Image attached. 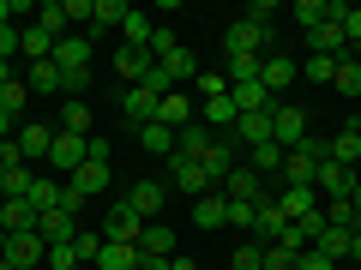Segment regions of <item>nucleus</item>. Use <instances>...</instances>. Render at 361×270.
Masks as SVG:
<instances>
[{
  "instance_id": "b1692460",
  "label": "nucleus",
  "mask_w": 361,
  "mask_h": 270,
  "mask_svg": "<svg viewBox=\"0 0 361 270\" xmlns=\"http://www.w3.org/2000/svg\"><path fill=\"white\" fill-rule=\"evenodd\" d=\"M169 174H175V186H180L187 198H205V193H217V186L205 180V168H199V162H169Z\"/></svg>"
},
{
  "instance_id": "5701e85b",
  "label": "nucleus",
  "mask_w": 361,
  "mask_h": 270,
  "mask_svg": "<svg viewBox=\"0 0 361 270\" xmlns=\"http://www.w3.org/2000/svg\"><path fill=\"white\" fill-rule=\"evenodd\" d=\"M271 108H277V103H271ZM271 108H265V115H241V120H235V139H241L247 150L271 144Z\"/></svg>"
},
{
  "instance_id": "a19ab883",
  "label": "nucleus",
  "mask_w": 361,
  "mask_h": 270,
  "mask_svg": "<svg viewBox=\"0 0 361 270\" xmlns=\"http://www.w3.org/2000/svg\"><path fill=\"white\" fill-rule=\"evenodd\" d=\"M193 90H199V103H211V96H229V78L199 66V72H193Z\"/></svg>"
},
{
  "instance_id": "7c9ffc66",
  "label": "nucleus",
  "mask_w": 361,
  "mask_h": 270,
  "mask_svg": "<svg viewBox=\"0 0 361 270\" xmlns=\"http://www.w3.org/2000/svg\"><path fill=\"white\" fill-rule=\"evenodd\" d=\"M139 144H145L151 156H175V132H169L163 120H145V127H139Z\"/></svg>"
},
{
  "instance_id": "49530a36",
  "label": "nucleus",
  "mask_w": 361,
  "mask_h": 270,
  "mask_svg": "<svg viewBox=\"0 0 361 270\" xmlns=\"http://www.w3.org/2000/svg\"><path fill=\"white\" fill-rule=\"evenodd\" d=\"M42 270H85V264H78V246H73V240L49 246V264H42Z\"/></svg>"
},
{
  "instance_id": "6e6552de",
  "label": "nucleus",
  "mask_w": 361,
  "mask_h": 270,
  "mask_svg": "<svg viewBox=\"0 0 361 270\" xmlns=\"http://www.w3.org/2000/svg\"><path fill=\"white\" fill-rule=\"evenodd\" d=\"M355 168H343V162H319V174H313V193L319 198H349L355 193Z\"/></svg>"
},
{
  "instance_id": "79ce46f5",
  "label": "nucleus",
  "mask_w": 361,
  "mask_h": 270,
  "mask_svg": "<svg viewBox=\"0 0 361 270\" xmlns=\"http://www.w3.org/2000/svg\"><path fill=\"white\" fill-rule=\"evenodd\" d=\"M337 90H343V96H361V60L355 54H349V60H337V78H331Z\"/></svg>"
},
{
  "instance_id": "774afa93",
  "label": "nucleus",
  "mask_w": 361,
  "mask_h": 270,
  "mask_svg": "<svg viewBox=\"0 0 361 270\" xmlns=\"http://www.w3.org/2000/svg\"><path fill=\"white\" fill-rule=\"evenodd\" d=\"M0 270H13V264H6V258H0Z\"/></svg>"
},
{
  "instance_id": "4be33fe9",
  "label": "nucleus",
  "mask_w": 361,
  "mask_h": 270,
  "mask_svg": "<svg viewBox=\"0 0 361 270\" xmlns=\"http://www.w3.org/2000/svg\"><path fill=\"white\" fill-rule=\"evenodd\" d=\"M13 139H18V150H25V156H37V162H49V144H54V127H42V120H30V127H18Z\"/></svg>"
},
{
  "instance_id": "37998d69",
  "label": "nucleus",
  "mask_w": 361,
  "mask_h": 270,
  "mask_svg": "<svg viewBox=\"0 0 361 270\" xmlns=\"http://www.w3.org/2000/svg\"><path fill=\"white\" fill-rule=\"evenodd\" d=\"M229 270H265V246H259V240L235 246V252H229Z\"/></svg>"
},
{
  "instance_id": "6e6d98bb",
  "label": "nucleus",
  "mask_w": 361,
  "mask_h": 270,
  "mask_svg": "<svg viewBox=\"0 0 361 270\" xmlns=\"http://www.w3.org/2000/svg\"><path fill=\"white\" fill-rule=\"evenodd\" d=\"M109 156H115V144H109V139H90L85 144V162H109Z\"/></svg>"
},
{
  "instance_id": "412c9836",
  "label": "nucleus",
  "mask_w": 361,
  "mask_h": 270,
  "mask_svg": "<svg viewBox=\"0 0 361 270\" xmlns=\"http://www.w3.org/2000/svg\"><path fill=\"white\" fill-rule=\"evenodd\" d=\"M115 72L127 78V84H145V78L157 72V54H151V49H121V60H115Z\"/></svg>"
},
{
  "instance_id": "39448f33",
  "label": "nucleus",
  "mask_w": 361,
  "mask_h": 270,
  "mask_svg": "<svg viewBox=\"0 0 361 270\" xmlns=\"http://www.w3.org/2000/svg\"><path fill=\"white\" fill-rule=\"evenodd\" d=\"M277 42H271V30L247 25V18H235L229 30H223V54H271Z\"/></svg>"
},
{
  "instance_id": "8fccbe9b",
  "label": "nucleus",
  "mask_w": 361,
  "mask_h": 270,
  "mask_svg": "<svg viewBox=\"0 0 361 270\" xmlns=\"http://www.w3.org/2000/svg\"><path fill=\"white\" fill-rule=\"evenodd\" d=\"M301 72H307L313 84H331V78H337V60H325V54H307V66H301Z\"/></svg>"
},
{
  "instance_id": "423d86ee",
  "label": "nucleus",
  "mask_w": 361,
  "mask_h": 270,
  "mask_svg": "<svg viewBox=\"0 0 361 270\" xmlns=\"http://www.w3.org/2000/svg\"><path fill=\"white\" fill-rule=\"evenodd\" d=\"M49 60L61 66V78H90V37H61Z\"/></svg>"
},
{
  "instance_id": "6ab92c4d",
  "label": "nucleus",
  "mask_w": 361,
  "mask_h": 270,
  "mask_svg": "<svg viewBox=\"0 0 361 270\" xmlns=\"http://www.w3.org/2000/svg\"><path fill=\"white\" fill-rule=\"evenodd\" d=\"M199 168H205V180H211V186H223V180H229V168H235V150H229V139H211V150L199 156Z\"/></svg>"
},
{
  "instance_id": "f3484780",
  "label": "nucleus",
  "mask_w": 361,
  "mask_h": 270,
  "mask_svg": "<svg viewBox=\"0 0 361 270\" xmlns=\"http://www.w3.org/2000/svg\"><path fill=\"white\" fill-rule=\"evenodd\" d=\"M325 162H343V168H355L361 174V127H343L331 144H325Z\"/></svg>"
},
{
  "instance_id": "0eeeda50",
  "label": "nucleus",
  "mask_w": 361,
  "mask_h": 270,
  "mask_svg": "<svg viewBox=\"0 0 361 270\" xmlns=\"http://www.w3.org/2000/svg\"><path fill=\"white\" fill-rule=\"evenodd\" d=\"M223 198H229V205H265V186H259V174L247 162H235L229 180H223Z\"/></svg>"
},
{
  "instance_id": "9b49d317",
  "label": "nucleus",
  "mask_w": 361,
  "mask_h": 270,
  "mask_svg": "<svg viewBox=\"0 0 361 270\" xmlns=\"http://www.w3.org/2000/svg\"><path fill=\"white\" fill-rule=\"evenodd\" d=\"M301 37H307V49H313V54H325V60H349V54H355L331 18H325V25H313V30H301Z\"/></svg>"
},
{
  "instance_id": "c85d7f7f",
  "label": "nucleus",
  "mask_w": 361,
  "mask_h": 270,
  "mask_svg": "<svg viewBox=\"0 0 361 270\" xmlns=\"http://www.w3.org/2000/svg\"><path fill=\"white\" fill-rule=\"evenodd\" d=\"M61 186H66V180H54V174H42V168H37V180H30V210H37V217H42V210H54V205H61Z\"/></svg>"
},
{
  "instance_id": "2eb2a0df",
  "label": "nucleus",
  "mask_w": 361,
  "mask_h": 270,
  "mask_svg": "<svg viewBox=\"0 0 361 270\" xmlns=\"http://www.w3.org/2000/svg\"><path fill=\"white\" fill-rule=\"evenodd\" d=\"M157 103H163V90H151V84H127V96H121V108H127V120H157Z\"/></svg>"
},
{
  "instance_id": "2f4dec72",
  "label": "nucleus",
  "mask_w": 361,
  "mask_h": 270,
  "mask_svg": "<svg viewBox=\"0 0 361 270\" xmlns=\"http://www.w3.org/2000/svg\"><path fill=\"white\" fill-rule=\"evenodd\" d=\"M25 84L37 90V96H54V90H61V66H54V60H30Z\"/></svg>"
},
{
  "instance_id": "052dcab7",
  "label": "nucleus",
  "mask_w": 361,
  "mask_h": 270,
  "mask_svg": "<svg viewBox=\"0 0 361 270\" xmlns=\"http://www.w3.org/2000/svg\"><path fill=\"white\" fill-rule=\"evenodd\" d=\"M349 258H361V229H349Z\"/></svg>"
},
{
  "instance_id": "f704fd0d",
  "label": "nucleus",
  "mask_w": 361,
  "mask_h": 270,
  "mask_svg": "<svg viewBox=\"0 0 361 270\" xmlns=\"http://www.w3.org/2000/svg\"><path fill=\"white\" fill-rule=\"evenodd\" d=\"M151 18H145V13H127V18H121V37H127V49H151Z\"/></svg>"
},
{
  "instance_id": "58836bf2",
  "label": "nucleus",
  "mask_w": 361,
  "mask_h": 270,
  "mask_svg": "<svg viewBox=\"0 0 361 270\" xmlns=\"http://www.w3.org/2000/svg\"><path fill=\"white\" fill-rule=\"evenodd\" d=\"M37 25L49 30L54 42H61V37H66V0H49V6H37Z\"/></svg>"
},
{
  "instance_id": "20e7f679",
  "label": "nucleus",
  "mask_w": 361,
  "mask_h": 270,
  "mask_svg": "<svg viewBox=\"0 0 361 270\" xmlns=\"http://www.w3.org/2000/svg\"><path fill=\"white\" fill-rule=\"evenodd\" d=\"M6 264H13V270H42V264H49V240H42L37 229L13 234V240H6Z\"/></svg>"
},
{
  "instance_id": "c03bdc74",
  "label": "nucleus",
  "mask_w": 361,
  "mask_h": 270,
  "mask_svg": "<svg viewBox=\"0 0 361 270\" xmlns=\"http://www.w3.org/2000/svg\"><path fill=\"white\" fill-rule=\"evenodd\" d=\"M61 132H78V139H90V108H85V103H66V108H61Z\"/></svg>"
},
{
  "instance_id": "1a4fd4ad",
  "label": "nucleus",
  "mask_w": 361,
  "mask_h": 270,
  "mask_svg": "<svg viewBox=\"0 0 361 270\" xmlns=\"http://www.w3.org/2000/svg\"><path fill=\"white\" fill-rule=\"evenodd\" d=\"M85 144H90V139H78V132H54V144H49V162L61 168L66 180H73L78 168H85Z\"/></svg>"
},
{
  "instance_id": "7ed1b4c3",
  "label": "nucleus",
  "mask_w": 361,
  "mask_h": 270,
  "mask_svg": "<svg viewBox=\"0 0 361 270\" xmlns=\"http://www.w3.org/2000/svg\"><path fill=\"white\" fill-rule=\"evenodd\" d=\"M97 234H103L109 246H139V234H145V217H133V205L121 198V205L103 217V229H97Z\"/></svg>"
},
{
  "instance_id": "bb28decb",
  "label": "nucleus",
  "mask_w": 361,
  "mask_h": 270,
  "mask_svg": "<svg viewBox=\"0 0 361 270\" xmlns=\"http://www.w3.org/2000/svg\"><path fill=\"white\" fill-rule=\"evenodd\" d=\"M283 229H289L283 210L265 198V205H259V222H253V240H259V246H277V240H283Z\"/></svg>"
},
{
  "instance_id": "09e8293b",
  "label": "nucleus",
  "mask_w": 361,
  "mask_h": 270,
  "mask_svg": "<svg viewBox=\"0 0 361 270\" xmlns=\"http://www.w3.org/2000/svg\"><path fill=\"white\" fill-rule=\"evenodd\" d=\"M73 246H78V264H97V252H103V234L78 229V234H73Z\"/></svg>"
},
{
  "instance_id": "3c124183",
  "label": "nucleus",
  "mask_w": 361,
  "mask_h": 270,
  "mask_svg": "<svg viewBox=\"0 0 361 270\" xmlns=\"http://www.w3.org/2000/svg\"><path fill=\"white\" fill-rule=\"evenodd\" d=\"M265 270H301V258L289 246H265Z\"/></svg>"
},
{
  "instance_id": "c756f323",
  "label": "nucleus",
  "mask_w": 361,
  "mask_h": 270,
  "mask_svg": "<svg viewBox=\"0 0 361 270\" xmlns=\"http://www.w3.org/2000/svg\"><path fill=\"white\" fill-rule=\"evenodd\" d=\"M229 96H235L241 115H265V108H271V90L259 84V78H253V84H229Z\"/></svg>"
},
{
  "instance_id": "69168bd1",
  "label": "nucleus",
  "mask_w": 361,
  "mask_h": 270,
  "mask_svg": "<svg viewBox=\"0 0 361 270\" xmlns=\"http://www.w3.org/2000/svg\"><path fill=\"white\" fill-rule=\"evenodd\" d=\"M349 205H355V217H361V180H355V193H349Z\"/></svg>"
},
{
  "instance_id": "4468645a",
  "label": "nucleus",
  "mask_w": 361,
  "mask_h": 270,
  "mask_svg": "<svg viewBox=\"0 0 361 270\" xmlns=\"http://www.w3.org/2000/svg\"><path fill=\"white\" fill-rule=\"evenodd\" d=\"M211 139H217V132H205L199 120H193V127H180V132H175V156H169V162H199V156L211 150Z\"/></svg>"
},
{
  "instance_id": "f03ea898",
  "label": "nucleus",
  "mask_w": 361,
  "mask_h": 270,
  "mask_svg": "<svg viewBox=\"0 0 361 270\" xmlns=\"http://www.w3.org/2000/svg\"><path fill=\"white\" fill-rule=\"evenodd\" d=\"M271 139L283 144V150L307 144V108H295V103H277V108H271Z\"/></svg>"
},
{
  "instance_id": "ddd939ff",
  "label": "nucleus",
  "mask_w": 361,
  "mask_h": 270,
  "mask_svg": "<svg viewBox=\"0 0 361 270\" xmlns=\"http://www.w3.org/2000/svg\"><path fill=\"white\" fill-rule=\"evenodd\" d=\"M271 205L283 210V222H301V217H313V210H319V193H313V186H283Z\"/></svg>"
},
{
  "instance_id": "e433bc0d",
  "label": "nucleus",
  "mask_w": 361,
  "mask_h": 270,
  "mask_svg": "<svg viewBox=\"0 0 361 270\" xmlns=\"http://www.w3.org/2000/svg\"><path fill=\"white\" fill-rule=\"evenodd\" d=\"M133 6L127 0H90V30H103V25H121Z\"/></svg>"
},
{
  "instance_id": "f257e3e1",
  "label": "nucleus",
  "mask_w": 361,
  "mask_h": 270,
  "mask_svg": "<svg viewBox=\"0 0 361 270\" xmlns=\"http://www.w3.org/2000/svg\"><path fill=\"white\" fill-rule=\"evenodd\" d=\"M319 162H325V144H319V139H307V144H295V150H283V186H313Z\"/></svg>"
},
{
  "instance_id": "864d4df0",
  "label": "nucleus",
  "mask_w": 361,
  "mask_h": 270,
  "mask_svg": "<svg viewBox=\"0 0 361 270\" xmlns=\"http://www.w3.org/2000/svg\"><path fill=\"white\" fill-rule=\"evenodd\" d=\"M271 18H277V6H271V0H253V6H247V25L271 30Z\"/></svg>"
},
{
  "instance_id": "e2e57ef3",
  "label": "nucleus",
  "mask_w": 361,
  "mask_h": 270,
  "mask_svg": "<svg viewBox=\"0 0 361 270\" xmlns=\"http://www.w3.org/2000/svg\"><path fill=\"white\" fill-rule=\"evenodd\" d=\"M6 84H13V60H0V90H6Z\"/></svg>"
},
{
  "instance_id": "cd10ccee",
  "label": "nucleus",
  "mask_w": 361,
  "mask_h": 270,
  "mask_svg": "<svg viewBox=\"0 0 361 270\" xmlns=\"http://www.w3.org/2000/svg\"><path fill=\"white\" fill-rule=\"evenodd\" d=\"M139 252H145V258H169V252H175V229H169V222H145Z\"/></svg>"
},
{
  "instance_id": "393cba45",
  "label": "nucleus",
  "mask_w": 361,
  "mask_h": 270,
  "mask_svg": "<svg viewBox=\"0 0 361 270\" xmlns=\"http://www.w3.org/2000/svg\"><path fill=\"white\" fill-rule=\"evenodd\" d=\"M0 229H6V234L37 229V210H30V198H0Z\"/></svg>"
},
{
  "instance_id": "0e129e2a",
  "label": "nucleus",
  "mask_w": 361,
  "mask_h": 270,
  "mask_svg": "<svg viewBox=\"0 0 361 270\" xmlns=\"http://www.w3.org/2000/svg\"><path fill=\"white\" fill-rule=\"evenodd\" d=\"M169 270H199V264H193V258H169Z\"/></svg>"
},
{
  "instance_id": "c9c22d12",
  "label": "nucleus",
  "mask_w": 361,
  "mask_h": 270,
  "mask_svg": "<svg viewBox=\"0 0 361 270\" xmlns=\"http://www.w3.org/2000/svg\"><path fill=\"white\" fill-rule=\"evenodd\" d=\"M319 210H325V222H331V229H361V217H355V205H349V198H319Z\"/></svg>"
},
{
  "instance_id": "680f3d73",
  "label": "nucleus",
  "mask_w": 361,
  "mask_h": 270,
  "mask_svg": "<svg viewBox=\"0 0 361 270\" xmlns=\"http://www.w3.org/2000/svg\"><path fill=\"white\" fill-rule=\"evenodd\" d=\"M0 139H13V115L6 108H0Z\"/></svg>"
},
{
  "instance_id": "4c0bfd02",
  "label": "nucleus",
  "mask_w": 361,
  "mask_h": 270,
  "mask_svg": "<svg viewBox=\"0 0 361 270\" xmlns=\"http://www.w3.org/2000/svg\"><path fill=\"white\" fill-rule=\"evenodd\" d=\"M247 168H253V174H271V168H283V144L271 139V144H259V150H247Z\"/></svg>"
},
{
  "instance_id": "5fc2aeb1",
  "label": "nucleus",
  "mask_w": 361,
  "mask_h": 270,
  "mask_svg": "<svg viewBox=\"0 0 361 270\" xmlns=\"http://www.w3.org/2000/svg\"><path fill=\"white\" fill-rule=\"evenodd\" d=\"M229 222H235V229H253V222H259V205H229Z\"/></svg>"
},
{
  "instance_id": "aec40b11",
  "label": "nucleus",
  "mask_w": 361,
  "mask_h": 270,
  "mask_svg": "<svg viewBox=\"0 0 361 270\" xmlns=\"http://www.w3.org/2000/svg\"><path fill=\"white\" fill-rule=\"evenodd\" d=\"M37 234L49 246H61V240H73V234H78V217H66V210L54 205V210H42V217H37Z\"/></svg>"
},
{
  "instance_id": "a878e982",
  "label": "nucleus",
  "mask_w": 361,
  "mask_h": 270,
  "mask_svg": "<svg viewBox=\"0 0 361 270\" xmlns=\"http://www.w3.org/2000/svg\"><path fill=\"white\" fill-rule=\"evenodd\" d=\"M66 186H73V193H85V198H103V193H109V162H85Z\"/></svg>"
},
{
  "instance_id": "473e14b6",
  "label": "nucleus",
  "mask_w": 361,
  "mask_h": 270,
  "mask_svg": "<svg viewBox=\"0 0 361 270\" xmlns=\"http://www.w3.org/2000/svg\"><path fill=\"white\" fill-rule=\"evenodd\" d=\"M90 270H139V246H109L103 240V252H97Z\"/></svg>"
},
{
  "instance_id": "bf43d9fd",
  "label": "nucleus",
  "mask_w": 361,
  "mask_h": 270,
  "mask_svg": "<svg viewBox=\"0 0 361 270\" xmlns=\"http://www.w3.org/2000/svg\"><path fill=\"white\" fill-rule=\"evenodd\" d=\"M73 18H85V30H90V0H66V25Z\"/></svg>"
},
{
  "instance_id": "72a5a7b5",
  "label": "nucleus",
  "mask_w": 361,
  "mask_h": 270,
  "mask_svg": "<svg viewBox=\"0 0 361 270\" xmlns=\"http://www.w3.org/2000/svg\"><path fill=\"white\" fill-rule=\"evenodd\" d=\"M157 66H163V72L175 78V84H187V78L199 72V60H193V49H175V54H163V60H157Z\"/></svg>"
},
{
  "instance_id": "338daca9",
  "label": "nucleus",
  "mask_w": 361,
  "mask_h": 270,
  "mask_svg": "<svg viewBox=\"0 0 361 270\" xmlns=\"http://www.w3.org/2000/svg\"><path fill=\"white\" fill-rule=\"evenodd\" d=\"M6 240H13V234H6V229H0V258H6Z\"/></svg>"
},
{
  "instance_id": "603ef678",
  "label": "nucleus",
  "mask_w": 361,
  "mask_h": 270,
  "mask_svg": "<svg viewBox=\"0 0 361 270\" xmlns=\"http://www.w3.org/2000/svg\"><path fill=\"white\" fill-rule=\"evenodd\" d=\"M175 49H180V42H175V30H169V25H157V30H151V54L163 60V54H175Z\"/></svg>"
},
{
  "instance_id": "a211bd4d",
  "label": "nucleus",
  "mask_w": 361,
  "mask_h": 270,
  "mask_svg": "<svg viewBox=\"0 0 361 270\" xmlns=\"http://www.w3.org/2000/svg\"><path fill=\"white\" fill-rule=\"evenodd\" d=\"M163 186L157 180H133V193H127V205H133V217H145V222H157V210H163Z\"/></svg>"
},
{
  "instance_id": "f8f14e48",
  "label": "nucleus",
  "mask_w": 361,
  "mask_h": 270,
  "mask_svg": "<svg viewBox=\"0 0 361 270\" xmlns=\"http://www.w3.org/2000/svg\"><path fill=\"white\" fill-rule=\"evenodd\" d=\"M295 72H301V66L289 60L283 49H271V54H265V66H259V84L271 90V103H277V90H283V84H295Z\"/></svg>"
},
{
  "instance_id": "9d476101",
  "label": "nucleus",
  "mask_w": 361,
  "mask_h": 270,
  "mask_svg": "<svg viewBox=\"0 0 361 270\" xmlns=\"http://www.w3.org/2000/svg\"><path fill=\"white\" fill-rule=\"evenodd\" d=\"M157 120H163L169 132H180V127H193V120H199V103L187 96V90H169L163 103H157Z\"/></svg>"
},
{
  "instance_id": "de8ad7c7",
  "label": "nucleus",
  "mask_w": 361,
  "mask_h": 270,
  "mask_svg": "<svg viewBox=\"0 0 361 270\" xmlns=\"http://www.w3.org/2000/svg\"><path fill=\"white\" fill-rule=\"evenodd\" d=\"M325 18H331V6H319V0H295V25H301V30L325 25Z\"/></svg>"
},
{
  "instance_id": "ea45409f",
  "label": "nucleus",
  "mask_w": 361,
  "mask_h": 270,
  "mask_svg": "<svg viewBox=\"0 0 361 270\" xmlns=\"http://www.w3.org/2000/svg\"><path fill=\"white\" fill-rule=\"evenodd\" d=\"M313 246H319V252L337 264V258H349V229H331V222H325V234H319Z\"/></svg>"
},
{
  "instance_id": "13d9d810",
  "label": "nucleus",
  "mask_w": 361,
  "mask_h": 270,
  "mask_svg": "<svg viewBox=\"0 0 361 270\" xmlns=\"http://www.w3.org/2000/svg\"><path fill=\"white\" fill-rule=\"evenodd\" d=\"M61 210H66V217H78V210H85V193H73V186H61Z\"/></svg>"
},
{
  "instance_id": "dca6fc26",
  "label": "nucleus",
  "mask_w": 361,
  "mask_h": 270,
  "mask_svg": "<svg viewBox=\"0 0 361 270\" xmlns=\"http://www.w3.org/2000/svg\"><path fill=\"white\" fill-rule=\"evenodd\" d=\"M193 222H199L205 234L229 229V198H223V193H205V198H193Z\"/></svg>"
},
{
  "instance_id": "a18cd8bd",
  "label": "nucleus",
  "mask_w": 361,
  "mask_h": 270,
  "mask_svg": "<svg viewBox=\"0 0 361 270\" xmlns=\"http://www.w3.org/2000/svg\"><path fill=\"white\" fill-rule=\"evenodd\" d=\"M0 108H6V115H25V108H30V84H25V78H13V84L0 90Z\"/></svg>"
},
{
  "instance_id": "4d7b16f0",
  "label": "nucleus",
  "mask_w": 361,
  "mask_h": 270,
  "mask_svg": "<svg viewBox=\"0 0 361 270\" xmlns=\"http://www.w3.org/2000/svg\"><path fill=\"white\" fill-rule=\"evenodd\" d=\"M301 270H337V264L319 252V246H307V252H301Z\"/></svg>"
}]
</instances>
